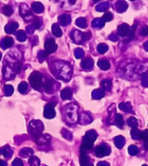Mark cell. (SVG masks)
Instances as JSON below:
<instances>
[{
    "mask_svg": "<svg viewBox=\"0 0 148 166\" xmlns=\"http://www.w3.org/2000/svg\"><path fill=\"white\" fill-rule=\"evenodd\" d=\"M51 71L54 75L62 81H69L73 73L71 66L66 61H54L51 65Z\"/></svg>",
    "mask_w": 148,
    "mask_h": 166,
    "instance_id": "6da1fadb",
    "label": "cell"
},
{
    "mask_svg": "<svg viewBox=\"0 0 148 166\" xmlns=\"http://www.w3.org/2000/svg\"><path fill=\"white\" fill-rule=\"evenodd\" d=\"M78 110H79V107L75 103H71V104L66 105L62 111V115L64 118V120L68 124H70V125L76 124L79 119Z\"/></svg>",
    "mask_w": 148,
    "mask_h": 166,
    "instance_id": "7a4b0ae2",
    "label": "cell"
},
{
    "mask_svg": "<svg viewBox=\"0 0 148 166\" xmlns=\"http://www.w3.org/2000/svg\"><path fill=\"white\" fill-rule=\"evenodd\" d=\"M44 129V124L40 120H32L29 125V132L35 138L42 135Z\"/></svg>",
    "mask_w": 148,
    "mask_h": 166,
    "instance_id": "3957f363",
    "label": "cell"
},
{
    "mask_svg": "<svg viewBox=\"0 0 148 166\" xmlns=\"http://www.w3.org/2000/svg\"><path fill=\"white\" fill-rule=\"evenodd\" d=\"M70 37L77 44H82L85 41H87L91 37V33L90 32L83 33L80 30L75 29L70 33Z\"/></svg>",
    "mask_w": 148,
    "mask_h": 166,
    "instance_id": "277c9868",
    "label": "cell"
},
{
    "mask_svg": "<svg viewBox=\"0 0 148 166\" xmlns=\"http://www.w3.org/2000/svg\"><path fill=\"white\" fill-rule=\"evenodd\" d=\"M30 83L31 85L33 88L36 90H40L42 88V86L44 85V81H43V75L42 74L39 72H33L30 75Z\"/></svg>",
    "mask_w": 148,
    "mask_h": 166,
    "instance_id": "5b68a950",
    "label": "cell"
},
{
    "mask_svg": "<svg viewBox=\"0 0 148 166\" xmlns=\"http://www.w3.org/2000/svg\"><path fill=\"white\" fill-rule=\"evenodd\" d=\"M111 152V148L108 144H101L95 148V155L98 157H102L105 156H108Z\"/></svg>",
    "mask_w": 148,
    "mask_h": 166,
    "instance_id": "8992f818",
    "label": "cell"
},
{
    "mask_svg": "<svg viewBox=\"0 0 148 166\" xmlns=\"http://www.w3.org/2000/svg\"><path fill=\"white\" fill-rule=\"evenodd\" d=\"M44 49H45V52L48 55L55 52L57 50V44L55 43V40L54 39H48L44 43Z\"/></svg>",
    "mask_w": 148,
    "mask_h": 166,
    "instance_id": "52a82bcc",
    "label": "cell"
},
{
    "mask_svg": "<svg viewBox=\"0 0 148 166\" xmlns=\"http://www.w3.org/2000/svg\"><path fill=\"white\" fill-rule=\"evenodd\" d=\"M55 105L53 103H49L44 107V117L47 119H53L55 116V111L54 108Z\"/></svg>",
    "mask_w": 148,
    "mask_h": 166,
    "instance_id": "ba28073f",
    "label": "cell"
},
{
    "mask_svg": "<svg viewBox=\"0 0 148 166\" xmlns=\"http://www.w3.org/2000/svg\"><path fill=\"white\" fill-rule=\"evenodd\" d=\"M81 66H82V68L85 69V70H88V71L91 70L93 67V59H92L91 57H87V58L83 59V61H82V63H81Z\"/></svg>",
    "mask_w": 148,
    "mask_h": 166,
    "instance_id": "9c48e42d",
    "label": "cell"
},
{
    "mask_svg": "<svg viewBox=\"0 0 148 166\" xmlns=\"http://www.w3.org/2000/svg\"><path fill=\"white\" fill-rule=\"evenodd\" d=\"M13 44H14V40H13V38L10 37V36H5V38L1 41V43H0L1 48L4 49V50L11 48Z\"/></svg>",
    "mask_w": 148,
    "mask_h": 166,
    "instance_id": "30bf717a",
    "label": "cell"
},
{
    "mask_svg": "<svg viewBox=\"0 0 148 166\" xmlns=\"http://www.w3.org/2000/svg\"><path fill=\"white\" fill-rule=\"evenodd\" d=\"M93 121V118L90 115V113H88L87 112H83L81 113L80 116V122L82 125H87Z\"/></svg>",
    "mask_w": 148,
    "mask_h": 166,
    "instance_id": "8fae6325",
    "label": "cell"
},
{
    "mask_svg": "<svg viewBox=\"0 0 148 166\" xmlns=\"http://www.w3.org/2000/svg\"><path fill=\"white\" fill-rule=\"evenodd\" d=\"M58 22L62 26H67L71 22V17L69 14H62L58 17Z\"/></svg>",
    "mask_w": 148,
    "mask_h": 166,
    "instance_id": "7c38bea8",
    "label": "cell"
},
{
    "mask_svg": "<svg viewBox=\"0 0 148 166\" xmlns=\"http://www.w3.org/2000/svg\"><path fill=\"white\" fill-rule=\"evenodd\" d=\"M129 31H130V27L127 23H122L118 28V34L121 36H126V35H128Z\"/></svg>",
    "mask_w": 148,
    "mask_h": 166,
    "instance_id": "4fadbf2b",
    "label": "cell"
},
{
    "mask_svg": "<svg viewBox=\"0 0 148 166\" xmlns=\"http://www.w3.org/2000/svg\"><path fill=\"white\" fill-rule=\"evenodd\" d=\"M115 8H116V11H118V12H124V11H126L127 10V8H128V4L125 2V1H122V0H120V1H118L117 3H116V5H115Z\"/></svg>",
    "mask_w": 148,
    "mask_h": 166,
    "instance_id": "5bb4252c",
    "label": "cell"
},
{
    "mask_svg": "<svg viewBox=\"0 0 148 166\" xmlns=\"http://www.w3.org/2000/svg\"><path fill=\"white\" fill-rule=\"evenodd\" d=\"M97 133L95 131H93V130H90V131H88L85 134V136L83 137L84 139H86V140H88V141H90V142H94L95 140H96V138H97Z\"/></svg>",
    "mask_w": 148,
    "mask_h": 166,
    "instance_id": "9a60e30c",
    "label": "cell"
},
{
    "mask_svg": "<svg viewBox=\"0 0 148 166\" xmlns=\"http://www.w3.org/2000/svg\"><path fill=\"white\" fill-rule=\"evenodd\" d=\"M50 136L48 134H44V135H40L37 138H36V142L37 144L39 145H42V144H46L47 143H49V139H50Z\"/></svg>",
    "mask_w": 148,
    "mask_h": 166,
    "instance_id": "2e32d148",
    "label": "cell"
},
{
    "mask_svg": "<svg viewBox=\"0 0 148 166\" xmlns=\"http://www.w3.org/2000/svg\"><path fill=\"white\" fill-rule=\"evenodd\" d=\"M17 28H18V23L16 22H10V23H8V24L6 25L5 30L6 33L12 34L16 31V29H17Z\"/></svg>",
    "mask_w": 148,
    "mask_h": 166,
    "instance_id": "e0dca14e",
    "label": "cell"
},
{
    "mask_svg": "<svg viewBox=\"0 0 148 166\" xmlns=\"http://www.w3.org/2000/svg\"><path fill=\"white\" fill-rule=\"evenodd\" d=\"M114 142H115V146L117 148H119V149H121L125 145V144H126V140H125L124 137H122V136H117V137H115V139H114Z\"/></svg>",
    "mask_w": 148,
    "mask_h": 166,
    "instance_id": "ac0fdd59",
    "label": "cell"
},
{
    "mask_svg": "<svg viewBox=\"0 0 148 166\" xmlns=\"http://www.w3.org/2000/svg\"><path fill=\"white\" fill-rule=\"evenodd\" d=\"M100 85H101V88H102V90L103 91H111L112 89V87H113V84H112V81L109 80V79H105L103 80L101 82H100Z\"/></svg>",
    "mask_w": 148,
    "mask_h": 166,
    "instance_id": "d6986e66",
    "label": "cell"
},
{
    "mask_svg": "<svg viewBox=\"0 0 148 166\" xmlns=\"http://www.w3.org/2000/svg\"><path fill=\"white\" fill-rule=\"evenodd\" d=\"M1 153L3 154V156L6 157V158H10L11 157V156L13 154V150L11 148V146L9 145H5V147H3L1 149Z\"/></svg>",
    "mask_w": 148,
    "mask_h": 166,
    "instance_id": "ffe728a7",
    "label": "cell"
},
{
    "mask_svg": "<svg viewBox=\"0 0 148 166\" xmlns=\"http://www.w3.org/2000/svg\"><path fill=\"white\" fill-rule=\"evenodd\" d=\"M105 92L102 89H95L92 93V97L94 100H100L104 97Z\"/></svg>",
    "mask_w": 148,
    "mask_h": 166,
    "instance_id": "44dd1931",
    "label": "cell"
},
{
    "mask_svg": "<svg viewBox=\"0 0 148 166\" xmlns=\"http://www.w3.org/2000/svg\"><path fill=\"white\" fill-rule=\"evenodd\" d=\"M72 91L69 88H65L63 89L62 92H61V97H62V99L64 100H70L72 98Z\"/></svg>",
    "mask_w": 148,
    "mask_h": 166,
    "instance_id": "7402d4cb",
    "label": "cell"
},
{
    "mask_svg": "<svg viewBox=\"0 0 148 166\" xmlns=\"http://www.w3.org/2000/svg\"><path fill=\"white\" fill-rule=\"evenodd\" d=\"M105 22L102 18H94L92 21V26L95 29H101L104 27Z\"/></svg>",
    "mask_w": 148,
    "mask_h": 166,
    "instance_id": "603a6c76",
    "label": "cell"
},
{
    "mask_svg": "<svg viewBox=\"0 0 148 166\" xmlns=\"http://www.w3.org/2000/svg\"><path fill=\"white\" fill-rule=\"evenodd\" d=\"M119 107L120 109L126 112H129V113H132L133 111H132V107L131 104L129 102H126V103H121L119 105Z\"/></svg>",
    "mask_w": 148,
    "mask_h": 166,
    "instance_id": "cb8c5ba5",
    "label": "cell"
},
{
    "mask_svg": "<svg viewBox=\"0 0 148 166\" xmlns=\"http://www.w3.org/2000/svg\"><path fill=\"white\" fill-rule=\"evenodd\" d=\"M98 66L99 67H100V69L102 70H108L110 68V62L106 59H101L98 61Z\"/></svg>",
    "mask_w": 148,
    "mask_h": 166,
    "instance_id": "d4e9b609",
    "label": "cell"
},
{
    "mask_svg": "<svg viewBox=\"0 0 148 166\" xmlns=\"http://www.w3.org/2000/svg\"><path fill=\"white\" fill-rule=\"evenodd\" d=\"M33 154V150L30 148H23L20 151H19V155L21 156L22 157H29L30 156H32Z\"/></svg>",
    "mask_w": 148,
    "mask_h": 166,
    "instance_id": "484cf974",
    "label": "cell"
},
{
    "mask_svg": "<svg viewBox=\"0 0 148 166\" xmlns=\"http://www.w3.org/2000/svg\"><path fill=\"white\" fill-rule=\"evenodd\" d=\"M80 164L81 166L88 165L90 164V159L86 153H81V157H80Z\"/></svg>",
    "mask_w": 148,
    "mask_h": 166,
    "instance_id": "4316f807",
    "label": "cell"
},
{
    "mask_svg": "<svg viewBox=\"0 0 148 166\" xmlns=\"http://www.w3.org/2000/svg\"><path fill=\"white\" fill-rule=\"evenodd\" d=\"M32 9L36 13H42L44 11V7L40 2H35L32 4Z\"/></svg>",
    "mask_w": 148,
    "mask_h": 166,
    "instance_id": "83f0119b",
    "label": "cell"
},
{
    "mask_svg": "<svg viewBox=\"0 0 148 166\" xmlns=\"http://www.w3.org/2000/svg\"><path fill=\"white\" fill-rule=\"evenodd\" d=\"M31 13H30V9L28 8V6L26 5H24V4H23L20 5V15L22 16V17H25L26 16H30Z\"/></svg>",
    "mask_w": 148,
    "mask_h": 166,
    "instance_id": "f1b7e54d",
    "label": "cell"
},
{
    "mask_svg": "<svg viewBox=\"0 0 148 166\" xmlns=\"http://www.w3.org/2000/svg\"><path fill=\"white\" fill-rule=\"evenodd\" d=\"M52 33L54 34V36L60 37L62 35V31L61 29V28L59 27V25L57 23H54L52 25Z\"/></svg>",
    "mask_w": 148,
    "mask_h": 166,
    "instance_id": "f546056e",
    "label": "cell"
},
{
    "mask_svg": "<svg viewBox=\"0 0 148 166\" xmlns=\"http://www.w3.org/2000/svg\"><path fill=\"white\" fill-rule=\"evenodd\" d=\"M115 125H116L118 127H120V128L123 127L124 120H123V117H122V115L120 114V113H117L115 118Z\"/></svg>",
    "mask_w": 148,
    "mask_h": 166,
    "instance_id": "4dcf8cb0",
    "label": "cell"
},
{
    "mask_svg": "<svg viewBox=\"0 0 148 166\" xmlns=\"http://www.w3.org/2000/svg\"><path fill=\"white\" fill-rule=\"evenodd\" d=\"M109 3L108 2H103V3H100L98 5L96 6V11H106L108 10L109 8Z\"/></svg>",
    "mask_w": 148,
    "mask_h": 166,
    "instance_id": "1f68e13d",
    "label": "cell"
},
{
    "mask_svg": "<svg viewBox=\"0 0 148 166\" xmlns=\"http://www.w3.org/2000/svg\"><path fill=\"white\" fill-rule=\"evenodd\" d=\"M76 24L78 27L82 28V29H85V28L87 27V20H86V18H84V17H79V18H77L76 21Z\"/></svg>",
    "mask_w": 148,
    "mask_h": 166,
    "instance_id": "d6a6232c",
    "label": "cell"
},
{
    "mask_svg": "<svg viewBox=\"0 0 148 166\" xmlns=\"http://www.w3.org/2000/svg\"><path fill=\"white\" fill-rule=\"evenodd\" d=\"M18 90L21 94H26L28 91H29V86H28V83L25 81H23L19 84L18 86Z\"/></svg>",
    "mask_w": 148,
    "mask_h": 166,
    "instance_id": "836d02e7",
    "label": "cell"
},
{
    "mask_svg": "<svg viewBox=\"0 0 148 166\" xmlns=\"http://www.w3.org/2000/svg\"><path fill=\"white\" fill-rule=\"evenodd\" d=\"M16 36L19 42H24L27 39V35L23 30H19L16 34Z\"/></svg>",
    "mask_w": 148,
    "mask_h": 166,
    "instance_id": "e575fe53",
    "label": "cell"
},
{
    "mask_svg": "<svg viewBox=\"0 0 148 166\" xmlns=\"http://www.w3.org/2000/svg\"><path fill=\"white\" fill-rule=\"evenodd\" d=\"M140 134H141V132H140L138 128H133V129H132L131 136L133 139H136V140L140 139Z\"/></svg>",
    "mask_w": 148,
    "mask_h": 166,
    "instance_id": "d590c367",
    "label": "cell"
},
{
    "mask_svg": "<svg viewBox=\"0 0 148 166\" xmlns=\"http://www.w3.org/2000/svg\"><path fill=\"white\" fill-rule=\"evenodd\" d=\"M108 50V46L106 44V43H100L97 46V51H98L100 54H105L107 51Z\"/></svg>",
    "mask_w": 148,
    "mask_h": 166,
    "instance_id": "8d00e7d4",
    "label": "cell"
},
{
    "mask_svg": "<svg viewBox=\"0 0 148 166\" xmlns=\"http://www.w3.org/2000/svg\"><path fill=\"white\" fill-rule=\"evenodd\" d=\"M127 124L129 126H131L132 129L133 128H138V120L134 117H131L127 119Z\"/></svg>",
    "mask_w": 148,
    "mask_h": 166,
    "instance_id": "74e56055",
    "label": "cell"
},
{
    "mask_svg": "<svg viewBox=\"0 0 148 166\" xmlns=\"http://www.w3.org/2000/svg\"><path fill=\"white\" fill-rule=\"evenodd\" d=\"M29 164H30V166H39L40 165V160L37 157H31L29 159Z\"/></svg>",
    "mask_w": 148,
    "mask_h": 166,
    "instance_id": "f35d334b",
    "label": "cell"
},
{
    "mask_svg": "<svg viewBox=\"0 0 148 166\" xmlns=\"http://www.w3.org/2000/svg\"><path fill=\"white\" fill-rule=\"evenodd\" d=\"M43 86H44V90H45L46 92H49V91L52 89V88H53V81H50V80H47V81L44 83Z\"/></svg>",
    "mask_w": 148,
    "mask_h": 166,
    "instance_id": "ab89813d",
    "label": "cell"
},
{
    "mask_svg": "<svg viewBox=\"0 0 148 166\" xmlns=\"http://www.w3.org/2000/svg\"><path fill=\"white\" fill-rule=\"evenodd\" d=\"M128 152L131 156H135L139 153V148L136 145H130L128 147Z\"/></svg>",
    "mask_w": 148,
    "mask_h": 166,
    "instance_id": "60d3db41",
    "label": "cell"
},
{
    "mask_svg": "<svg viewBox=\"0 0 148 166\" xmlns=\"http://www.w3.org/2000/svg\"><path fill=\"white\" fill-rule=\"evenodd\" d=\"M62 136L64 137V138L68 139V140H70V141H71L72 138H73L72 133H70L69 130H67V129H62Z\"/></svg>",
    "mask_w": 148,
    "mask_h": 166,
    "instance_id": "b9f144b4",
    "label": "cell"
},
{
    "mask_svg": "<svg viewBox=\"0 0 148 166\" xmlns=\"http://www.w3.org/2000/svg\"><path fill=\"white\" fill-rule=\"evenodd\" d=\"M4 90H5V94L6 96H11L13 94V92H14V88L11 85H6Z\"/></svg>",
    "mask_w": 148,
    "mask_h": 166,
    "instance_id": "7bdbcfd3",
    "label": "cell"
},
{
    "mask_svg": "<svg viewBox=\"0 0 148 166\" xmlns=\"http://www.w3.org/2000/svg\"><path fill=\"white\" fill-rule=\"evenodd\" d=\"M141 85L145 88H148V73L143 74L141 76Z\"/></svg>",
    "mask_w": 148,
    "mask_h": 166,
    "instance_id": "ee69618b",
    "label": "cell"
},
{
    "mask_svg": "<svg viewBox=\"0 0 148 166\" xmlns=\"http://www.w3.org/2000/svg\"><path fill=\"white\" fill-rule=\"evenodd\" d=\"M3 12H4V14H5V16L10 17L11 14L13 13V9H12L10 5H5L3 8Z\"/></svg>",
    "mask_w": 148,
    "mask_h": 166,
    "instance_id": "f6af8a7d",
    "label": "cell"
},
{
    "mask_svg": "<svg viewBox=\"0 0 148 166\" xmlns=\"http://www.w3.org/2000/svg\"><path fill=\"white\" fill-rule=\"evenodd\" d=\"M41 24H42L41 19L37 17H34V19H33V24H32V26L34 27V29H39L40 26H41Z\"/></svg>",
    "mask_w": 148,
    "mask_h": 166,
    "instance_id": "bcb514c9",
    "label": "cell"
},
{
    "mask_svg": "<svg viewBox=\"0 0 148 166\" xmlns=\"http://www.w3.org/2000/svg\"><path fill=\"white\" fill-rule=\"evenodd\" d=\"M75 56L77 59H81L84 56V51L82 49H76L75 50Z\"/></svg>",
    "mask_w": 148,
    "mask_h": 166,
    "instance_id": "7dc6e473",
    "label": "cell"
},
{
    "mask_svg": "<svg viewBox=\"0 0 148 166\" xmlns=\"http://www.w3.org/2000/svg\"><path fill=\"white\" fill-rule=\"evenodd\" d=\"M113 18H114V16H113V14L111 12H106L103 17H102L104 22H110Z\"/></svg>",
    "mask_w": 148,
    "mask_h": 166,
    "instance_id": "c3c4849f",
    "label": "cell"
},
{
    "mask_svg": "<svg viewBox=\"0 0 148 166\" xmlns=\"http://www.w3.org/2000/svg\"><path fill=\"white\" fill-rule=\"evenodd\" d=\"M47 55H48V54L45 52V51H39L38 52V55H37V56H38V59L40 61H44L46 58H47Z\"/></svg>",
    "mask_w": 148,
    "mask_h": 166,
    "instance_id": "681fc988",
    "label": "cell"
},
{
    "mask_svg": "<svg viewBox=\"0 0 148 166\" xmlns=\"http://www.w3.org/2000/svg\"><path fill=\"white\" fill-rule=\"evenodd\" d=\"M136 29H137V24H134L132 27L130 28V31H129V33H128L130 39H133V37H134V35H135V30H136Z\"/></svg>",
    "mask_w": 148,
    "mask_h": 166,
    "instance_id": "f907efd6",
    "label": "cell"
},
{
    "mask_svg": "<svg viewBox=\"0 0 148 166\" xmlns=\"http://www.w3.org/2000/svg\"><path fill=\"white\" fill-rule=\"evenodd\" d=\"M140 139L144 140L145 142H148V130H145V131L141 132Z\"/></svg>",
    "mask_w": 148,
    "mask_h": 166,
    "instance_id": "816d5d0a",
    "label": "cell"
},
{
    "mask_svg": "<svg viewBox=\"0 0 148 166\" xmlns=\"http://www.w3.org/2000/svg\"><path fill=\"white\" fill-rule=\"evenodd\" d=\"M12 166H23V163L20 158H16L12 163Z\"/></svg>",
    "mask_w": 148,
    "mask_h": 166,
    "instance_id": "f5cc1de1",
    "label": "cell"
},
{
    "mask_svg": "<svg viewBox=\"0 0 148 166\" xmlns=\"http://www.w3.org/2000/svg\"><path fill=\"white\" fill-rule=\"evenodd\" d=\"M141 35L143 36H148V26H145L141 29Z\"/></svg>",
    "mask_w": 148,
    "mask_h": 166,
    "instance_id": "db71d44e",
    "label": "cell"
},
{
    "mask_svg": "<svg viewBox=\"0 0 148 166\" xmlns=\"http://www.w3.org/2000/svg\"><path fill=\"white\" fill-rule=\"evenodd\" d=\"M34 30H35V29H34V27H33L32 25H30V26H28V27L26 28V31H27V33L30 34V35L33 34Z\"/></svg>",
    "mask_w": 148,
    "mask_h": 166,
    "instance_id": "11a10c76",
    "label": "cell"
},
{
    "mask_svg": "<svg viewBox=\"0 0 148 166\" xmlns=\"http://www.w3.org/2000/svg\"><path fill=\"white\" fill-rule=\"evenodd\" d=\"M109 39L111 41H113V42H116V41H118V36L117 35H115V34H112V35H110L109 36Z\"/></svg>",
    "mask_w": 148,
    "mask_h": 166,
    "instance_id": "9f6ffc18",
    "label": "cell"
},
{
    "mask_svg": "<svg viewBox=\"0 0 148 166\" xmlns=\"http://www.w3.org/2000/svg\"><path fill=\"white\" fill-rule=\"evenodd\" d=\"M97 166H110V164L107 162H105V161H101V162H99Z\"/></svg>",
    "mask_w": 148,
    "mask_h": 166,
    "instance_id": "6f0895ef",
    "label": "cell"
},
{
    "mask_svg": "<svg viewBox=\"0 0 148 166\" xmlns=\"http://www.w3.org/2000/svg\"><path fill=\"white\" fill-rule=\"evenodd\" d=\"M0 166H7V163L3 160H0Z\"/></svg>",
    "mask_w": 148,
    "mask_h": 166,
    "instance_id": "680465c9",
    "label": "cell"
},
{
    "mask_svg": "<svg viewBox=\"0 0 148 166\" xmlns=\"http://www.w3.org/2000/svg\"><path fill=\"white\" fill-rule=\"evenodd\" d=\"M144 49L146 50V51H148V41L144 43Z\"/></svg>",
    "mask_w": 148,
    "mask_h": 166,
    "instance_id": "91938a15",
    "label": "cell"
},
{
    "mask_svg": "<svg viewBox=\"0 0 148 166\" xmlns=\"http://www.w3.org/2000/svg\"><path fill=\"white\" fill-rule=\"evenodd\" d=\"M145 148L148 150V142H145Z\"/></svg>",
    "mask_w": 148,
    "mask_h": 166,
    "instance_id": "94428289",
    "label": "cell"
},
{
    "mask_svg": "<svg viewBox=\"0 0 148 166\" xmlns=\"http://www.w3.org/2000/svg\"><path fill=\"white\" fill-rule=\"evenodd\" d=\"M85 166H93V164H91V163H90V164H88V165H85Z\"/></svg>",
    "mask_w": 148,
    "mask_h": 166,
    "instance_id": "6125c7cd",
    "label": "cell"
},
{
    "mask_svg": "<svg viewBox=\"0 0 148 166\" xmlns=\"http://www.w3.org/2000/svg\"><path fill=\"white\" fill-rule=\"evenodd\" d=\"M1 58H2V54L0 53V60H1Z\"/></svg>",
    "mask_w": 148,
    "mask_h": 166,
    "instance_id": "be15d7a7",
    "label": "cell"
},
{
    "mask_svg": "<svg viewBox=\"0 0 148 166\" xmlns=\"http://www.w3.org/2000/svg\"><path fill=\"white\" fill-rule=\"evenodd\" d=\"M142 166H147V165H146V164H144V165H142Z\"/></svg>",
    "mask_w": 148,
    "mask_h": 166,
    "instance_id": "e7e4bbea",
    "label": "cell"
},
{
    "mask_svg": "<svg viewBox=\"0 0 148 166\" xmlns=\"http://www.w3.org/2000/svg\"><path fill=\"white\" fill-rule=\"evenodd\" d=\"M0 154H1V149H0Z\"/></svg>",
    "mask_w": 148,
    "mask_h": 166,
    "instance_id": "03108f58",
    "label": "cell"
}]
</instances>
